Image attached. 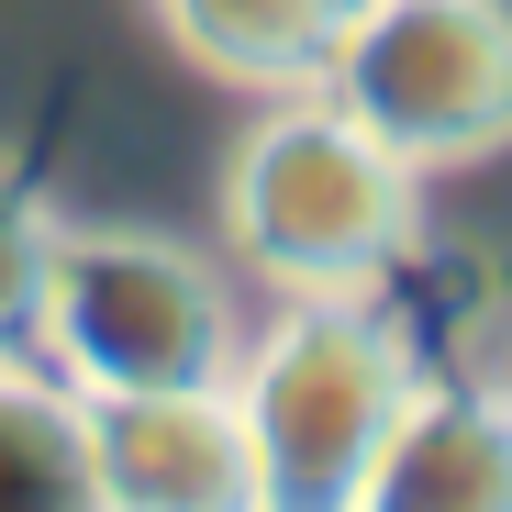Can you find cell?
Segmentation results:
<instances>
[{
    "instance_id": "6da1fadb",
    "label": "cell",
    "mask_w": 512,
    "mask_h": 512,
    "mask_svg": "<svg viewBox=\"0 0 512 512\" xmlns=\"http://www.w3.org/2000/svg\"><path fill=\"white\" fill-rule=\"evenodd\" d=\"M223 390H234V423H245L256 512H357L401 401L423 390V346L401 334V312H379L368 290H346V301H279L234 346Z\"/></svg>"
},
{
    "instance_id": "7a4b0ae2",
    "label": "cell",
    "mask_w": 512,
    "mask_h": 512,
    "mask_svg": "<svg viewBox=\"0 0 512 512\" xmlns=\"http://www.w3.org/2000/svg\"><path fill=\"white\" fill-rule=\"evenodd\" d=\"M412 190L423 167H401L368 123H346L323 90H279V112L223 167V256L245 279H268L279 301L379 290L423 223Z\"/></svg>"
},
{
    "instance_id": "3957f363",
    "label": "cell",
    "mask_w": 512,
    "mask_h": 512,
    "mask_svg": "<svg viewBox=\"0 0 512 512\" xmlns=\"http://www.w3.org/2000/svg\"><path fill=\"white\" fill-rule=\"evenodd\" d=\"M245 346L234 279L201 245L145 234V223H56L45 245V312H34V368L78 401L101 390H190L223 379Z\"/></svg>"
},
{
    "instance_id": "277c9868",
    "label": "cell",
    "mask_w": 512,
    "mask_h": 512,
    "mask_svg": "<svg viewBox=\"0 0 512 512\" xmlns=\"http://www.w3.org/2000/svg\"><path fill=\"white\" fill-rule=\"evenodd\" d=\"M312 90L401 167H468L512 145V0H357Z\"/></svg>"
},
{
    "instance_id": "5b68a950",
    "label": "cell",
    "mask_w": 512,
    "mask_h": 512,
    "mask_svg": "<svg viewBox=\"0 0 512 512\" xmlns=\"http://www.w3.org/2000/svg\"><path fill=\"white\" fill-rule=\"evenodd\" d=\"M78 446H90L101 512H256L245 423H234L223 379L101 390V401H78Z\"/></svg>"
},
{
    "instance_id": "8992f818",
    "label": "cell",
    "mask_w": 512,
    "mask_h": 512,
    "mask_svg": "<svg viewBox=\"0 0 512 512\" xmlns=\"http://www.w3.org/2000/svg\"><path fill=\"white\" fill-rule=\"evenodd\" d=\"M357 512H512V401L468 379H423L390 423Z\"/></svg>"
},
{
    "instance_id": "52a82bcc",
    "label": "cell",
    "mask_w": 512,
    "mask_h": 512,
    "mask_svg": "<svg viewBox=\"0 0 512 512\" xmlns=\"http://www.w3.org/2000/svg\"><path fill=\"white\" fill-rule=\"evenodd\" d=\"M145 12L179 34V56H201L212 78H245V90H312L357 0H145Z\"/></svg>"
},
{
    "instance_id": "ba28073f",
    "label": "cell",
    "mask_w": 512,
    "mask_h": 512,
    "mask_svg": "<svg viewBox=\"0 0 512 512\" xmlns=\"http://www.w3.org/2000/svg\"><path fill=\"white\" fill-rule=\"evenodd\" d=\"M0 512H101L78 390H56L34 357H0Z\"/></svg>"
},
{
    "instance_id": "9c48e42d",
    "label": "cell",
    "mask_w": 512,
    "mask_h": 512,
    "mask_svg": "<svg viewBox=\"0 0 512 512\" xmlns=\"http://www.w3.org/2000/svg\"><path fill=\"white\" fill-rule=\"evenodd\" d=\"M45 245L56 212L0 167V357H34V312H45Z\"/></svg>"
}]
</instances>
